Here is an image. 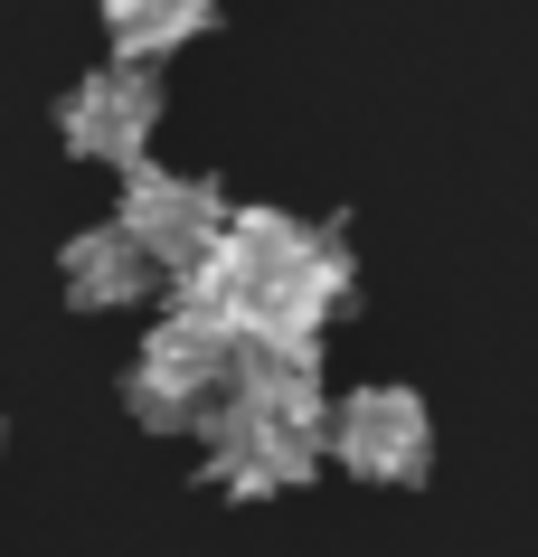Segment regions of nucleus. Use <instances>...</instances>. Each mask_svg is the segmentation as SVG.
Masks as SVG:
<instances>
[{"label":"nucleus","mask_w":538,"mask_h":557,"mask_svg":"<svg viewBox=\"0 0 538 557\" xmlns=\"http://www.w3.org/2000/svg\"><path fill=\"white\" fill-rule=\"evenodd\" d=\"M237 379V331L199 312V302H171L161 331H142V369H133V416L142 425H199V416L227 397Z\"/></svg>","instance_id":"obj_1"},{"label":"nucleus","mask_w":538,"mask_h":557,"mask_svg":"<svg viewBox=\"0 0 538 557\" xmlns=\"http://www.w3.org/2000/svg\"><path fill=\"white\" fill-rule=\"evenodd\" d=\"M151 274H161V264H151V246L123 227V218L114 227H86L66 246V302H76V312H123V302H142Z\"/></svg>","instance_id":"obj_6"},{"label":"nucleus","mask_w":538,"mask_h":557,"mask_svg":"<svg viewBox=\"0 0 538 557\" xmlns=\"http://www.w3.org/2000/svg\"><path fill=\"white\" fill-rule=\"evenodd\" d=\"M330 454L359 482H416L425 454H435V416H425L416 387H350L330 407Z\"/></svg>","instance_id":"obj_3"},{"label":"nucleus","mask_w":538,"mask_h":557,"mask_svg":"<svg viewBox=\"0 0 538 557\" xmlns=\"http://www.w3.org/2000/svg\"><path fill=\"white\" fill-rule=\"evenodd\" d=\"M151 123H161V76H151L142 58L95 66L86 86L66 95V151H76V161H114V171H133L142 143H151Z\"/></svg>","instance_id":"obj_4"},{"label":"nucleus","mask_w":538,"mask_h":557,"mask_svg":"<svg viewBox=\"0 0 538 557\" xmlns=\"http://www.w3.org/2000/svg\"><path fill=\"white\" fill-rule=\"evenodd\" d=\"M209 482H227L237 500H265V492H293V482H312V425H293V416H274V407H255V397H217L209 416Z\"/></svg>","instance_id":"obj_2"},{"label":"nucleus","mask_w":538,"mask_h":557,"mask_svg":"<svg viewBox=\"0 0 538 557\" xmlns=\"http://www.w3.org/2000/svg\"><path fill=\"white\" fill-rule=\"evenodd\" d=\"M217 20V0H104V29H114L123 58H171V48H189V38Z\"/></svg>","instance_id":"obj_7"},{"label":"nucleus","mask_w":538,"mask_h":557,"mask_svg":"<svg viewBox=\"0 0 538 557\" xmlns=\"http://www.w3.org/2000/svg\"><path fill=\"white\" fill-rule=\"evenodd\" d=\"M123 227L151 246V264H171V274H189V264L209 256L217 236H227V199H217L209 180H179V171H142L133 161V189H123Z\"/></svg>","instance_id":"obj_5"}]
</instances>
